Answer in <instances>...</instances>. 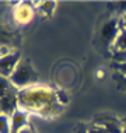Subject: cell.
I'll use <instances>...</instances> for the list:
<instances>
[{"label":"cell","mask_w":126,"mask_h":133,"mask_svg":"<svg viewBox=\"0 0 126 133\" xmlns=\"http://www.w3.org/2000/svg\"><path fill=\"white\" fill-rule=\"evenodd\" d=\"M17 102L20 107L25 109L38 111V112H52L56 108V97L52 90L44 87V85H32V87L23 88L17 92Z\"/></svg>","instance_id":"obj_1"},{"label":"cell","mask_w":126,"mask_h":133,"mask_svg":"<svg viewBox=\"0 0 126 133\" xmlns=\"http://www.w3.org/2000/svg\"><path fill=\"white\" fill-rule=\"evenodd\" d=\"M9 80L14 88H27L30 84L37 81L38 77L28 63H20Z\"/></svg>","instance_id":"obj_2"},{"label":"cell","mask_w":126,"mask_h":133,"mask_svg":"<svg viewBox=\"0 0 126 133\" xmlns=\"http://www.w3.org/2000/svg\"><path fill=\"white\" fill-rule=\"evenodd\" d=\"M20 53H9V55L0 57V76L9 78L20 64Z\"/></svg>","instance_id":"obj_3"},{"label":"cell","mask_w":126,"mask_h":133,"mask_svg":"<svg viewBox=\"0 0 126 133\" xmlns=\"http://www.w3.org/2000/svg\"><path fill=\"white\" fill-rule=\"evenodd\" d=\"M17 105H18V102H17V91L16 90H10V91H6L4 94L0 95V109H2L3 115L11 116L14 114V111L18 109Z\"/></svg>","instance_id":"obj_4"},{"label":"cell","mask_w":126,"mask_h":133,"mask_svg":"<svg viewBox=\"0 0 126 133\" xmlns=\"http://www.w3.org/2000/svg\"><path fill=\"white\" fill-rule=\"evenodd\" d=\"M10 125H11V133H20L25 126H28L27 112L23 109H16L10 116Z\"/></svg>","instance_id":"obj_5"},{"label":"cell","mask_w":126,"mask_h":133,"mask_svg":"<svg viewBox=\"0 0 126 133\" xmlns=\"http://www.w3.org/2000/svg\"><path fill=\"white\" fill-rule=\"evenodd\" d=\"M118 32H119V21L111 20L104 24L102 31H101V37H102V39L105 42H111L112 44L114 39L116 38Z\"/></svg>","instance_id":"obj_6"},{"label":"cell","mask_w":126,"mask_h":133,"mask_svg":"<svg viewBox=\"0 0 126 133\" xmlns=\"http://www.w3.org/2000/svg\"><path fill=\"white\" fill-rule=\"evenodd\" d=\"M14 17H16V20L18 21V23H23V24L31 21L32 10H31V7L28 6V3H24V4H20L17 7L16 11H14Z\"/></svg>","instance_id":"obj_7"},{"label":"cell","mask_w":126,"mask_h":133,"mask_svg":"<svg viewBox=\"0 0 126 133\" xmlns=\"http://www.w3.org/2000/svg\"><path fill=\"white\" fill-rule=\"evenodd\" d=\"M111 46H112L114 53L126 51V30L122 28L121 25H119V32H118L116 38L114 39V42L111 44Z\"/></svg>","instance_id":"obj_8"},{"label":"cell","mask_w":126,"mask_h":133,"mask_svg":"<svg viewBox=\"0 0 126 133\" xmlns=\"http://www.w3.org/2000/svg\"><path fill=\"white\" fill-rule=\"evenodd\" d=\"M97 125L102 126L107 130V133H122V125L115 119H107L105 122L101 121Z\"/></svg>","instance_id":"obj_9"},{"label":"cell","mask_w":126,"mask_h":133,"mask_svg":"<svg viewBox=\"0 0 126 133\" xmlns=\"http://www.w3.org/2000/svg\"><path fill=\"white\" fill-rule=\"evenodd\" d=\"M0 133H11V125H10V116L0 114Z\"/></svg>","instance_id":"obj_10"},{"label":"cell","mask_w":126,"mask_h":133,"mask_svg":"<svg viewBox=\"0 0 126 133\" xmlns=\"http://www.w3.org/2000/svg\"><path fill=\"white\" fill-rule=\"evenodd\" d=\"M39 9L42 10V11H45L48 16H50L53 11V9H55V2H45V3H41V7Z\"/></svg>","instance_id":"obj_11"},{"label":"cell","mask_w":126,"mask_h":133,"mask_svg":"<svg viewBox=\"0 0 126 133\" xmlns=\"http://www.w3.org/2000/svg\"><path fill=\"white\" fill-rule=\"evenodd\" d=\"M112 59H114V62H115V63H126V51H123V52H118V53H114Z\"/></svg>","instance_id":"obj_12"},{"label":"cell","mask_w":126,"mask_h":133,"mask_svg":"<svg viewBox=\"0 0 126 133\" xmlns=\"http://www.w3.org/2000/svg\"><path fill=\"white\" fill-rule=\"evenodd\" d=\"M114 67L116 69L122 76H126V63H114Z\"/></svg>","instance_id":"obj_13"},{"label":"cell","mask_w":126,"mask_h":133,"mask_svg":"<svg viewBox=\"0 0 126 133\" xmlns=\"http://www.w3.org/2000/svg\"><path fill=\"white\" fill-rule=\"evenodd\" d=\"M87 133H107V130L102 126H100V125H95V126L90 128L87 130Z\"/></svg>","instance_id":"obj_14"},{"label":"cell","mask_w":126,"mask_h":133,"mask_svg":"<svg viewBox=\"0 0 126 133\" xmlns=\"http://www.w3.org/2000/svg\"><path fill=\"white\" fill-rule=\"evenodd\" d=\"M118 9L121 11H123V14H126V2H119L118 3Z\"/></svg>","instance_id":"obj_15"},{"label":"cell","mask_w":126,"mask_h":133,"mask_svg":"<svg viewBox=\"0 0 126 133\" xmlns=\"http://www.w3.org/2000/svg\"><path fill=\"white\" fill-rule=\"evenodd\" d=\"M119 25L126 30V14H123V17H122V18L119 20Z\"/></svg>","instance_id":"obj_16"},{"label":"cell","mask_w":126,"mask_h":133,"mask_svg":"<svg viewBox=\"0 0 126 133\" xmlns=\"http://www.w3.org/2000/svg\"><path fill=\"white\" fill-rule=\"evenodd\" d=\"M20 133H34V130H32V128L30 126V125H28V126H25V128H24Z\"/></svg>","instance_id":"obj_17"},{"label":"cell","mask_w":126,"mask_h":133,"mask_svg":"<svg viewBox=\"0 0 126 133\" xmlns=\"http://www.w3.org/2000/svg\"><path fill=\"white\" fill-rule=\"evenodd\" d=\"M122 133H126V121L122 123Z\"/></svg>","instance_id":"obj_18"},{"label":"cell","mask_w":126,"mask_h":133,"mask_svg":"<svg viewBox=\"0 0 126 133\" xmlns=\"http://www.w3.org/2000/svg\"><path fill=\"white\" fill-rule=\"evenodd\" d=\"M123 84H125V85H126V76H125V77H123Z\"/></svg>","instance_id":"obj_19"},{"label":"cell","mask_w":126,"mask_h":133,"mask_svg":"<svg viewBox=\"0 0 126 133\" xmlns=\"http://www.w3.org/2000/svg\"><path fill=\"white\" fill-rule=\"evenodd\" d=\"M0 114H2V109H0Z\"/></svg>","instance_id":"obj_20"}]
</instances>
